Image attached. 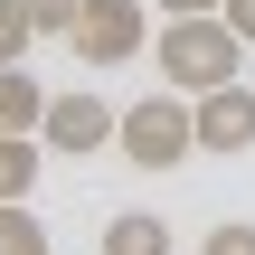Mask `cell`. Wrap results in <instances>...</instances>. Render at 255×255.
<instances>
[{
  "label": "cell",
  "instance_id": "obj_8",
  "mask_svg": "<svg viewBox=\"0 0 255 255\" xmlns=\"http://www.w3.org/2000/svg\"><path fill=\"white\" fill-rule=\"evenodd\" d=\"M38 151H47L38 132H0V199H28L38 189Z\"/></svg>",
  "mask_w": 255,
  "mask_h": 255
},
{
  "label": "cell",
  "instance_id": "obj_5",
  "mask_svg": "<svg viewBox=\"0 0 255 255\" xmlns=\"http://www.w3.org/2000/svg\"><path fill=\"white\" fill-rule=\"evenodd\" d=\"M189 114H199V151H218V161L255 151V85H208V95H189Z\"/></svg>",
  "mask_w": 255,
  "mask_h": 255
},
{
  "label": "cell",
  "instance_id": "obj_3",
  "mask_svg": "<svg viewBox=\"0 0 255 255\" xmlns=\"http://www.w3.org/2000/svg\"><path fill=\"white\" fill-rule=\"evenodd\" d=\"M85 66H123L151 47V0H85L76 9V38H66Z\"/></svg>",
  "mask_w": 255,
  "mask_h": 255
},
{
  "label": "cell",
  "instance_id": "obj_10",
  "mask_svg": "<svg viewBox=\"0 0 255 255\" xmlns=\"http://www.w3.org/2000/svg\"><path fill=\"white\" fill-rule=\"evenodd\" d=\"M28 38H38L28 0H0V66H28Z\"/></svg>",
  "mask_w": 255,
  "mask_h": 255
},
{
  "label": "cell",
  "instance_id": "obj_1",
  "mask_svg": "<svg viewBox=\"0 0 255 255\" xmlns=\"http://www.w3.org/2000/svg\"><path fill=\"white\" fill-rule=\"evenodd\" d=\"M151 57H161V85H180V95H208V85H237V66H246V38H237L218 9H199V19H170V28L151 38Z\"/></svg>",
  "mask_w": 255,
  "mask_h": 255
},
{
  "label": "cell",
  "instance_id": "obj_6",
  "mask_svg": "<svg viewBox=\"0 0 255 255\" xmlns=\"http://www.w3.org/2000/svg\"><path fill=\"white\" fill-rule=\"evenodd\" d=\"M47 123V85L28 66H0V132H38Z\"/></svg>",
  "mask_w": 255,
  "mask_h": 255
},
{
  "label": "cell",
  "instance_id": "obj_11",
  "mask_svg": "<svg viewBox=\"0 0 255 255\" xmlns=\"http://www.w3.org/2000/svg\"><path fill=\"white\" fill-rule=\"evenodd\" d=\"M76 9H85V0H28V19H38V38H76Z\"/></svg>",
  "mask_w": 255,
  "mask_h": 255
},
{
  "label": "cell",
  "instance_id": "obj_7",
  "mask_svg": "<svg viewBox=\"0 0 255 255\" xmlns=\"http://www.w3.org/2000/svg\"><path fill=\"white\" fill-rule=\"evenodd\" d=\"M104 255H170V227L151 208H123V218H104Z\"/></svg>",
  "mask_w": 255,
  "mask_h": 255
},
{
  "label": "cell",
  "instance_id": "obj_12",
  "mask_svg": "<svg viewBox=\"0 0 255 255\" xmlns=\"http://www.w3.org/2000/svg\"><path fill=\"white\" fill-rule=\"evenodd\" d=\"M199 255H255V227H246V218H227V227H208V246H199Z\"/></svg>",
  "mask_w": 255,
  "mask_h": 255
},
{
  "label": "cell",
  "instance_id": "obj_14",
  "mask_svg": "<svg viewBox=\"0 0 255 255\" xmlns=\"http://www.w3.org/2000/svg\"><path fill=\"white\" fill-rule=\"evenodd\" d=\"M161 19H199V9H218V0H151Z\"/></svg>",
  "mask_w": 255,
  "mask_h": 255
},
{
  "label": "cell",
  "instance_id": "obj_13",
  "mask_svg": "<svg viewBox=\"0 0 255 255\" xmlns=\"http://www.w3.org/2000/svg\"><path fill=\"white\" fill-rule=\"evenodd\" d=\"M218 19H227V28H237V38L255 47V0H218Z\"/></svg>",
  "mask_w": 255,
  "mask_h": 255
},
{
  "label": "cell",
  "instance_id": "obj_2",
  "mask_svg": "<svg viewBox=\"0 0 255 255\" xmlns=\"http://www.w3.org/2000/svg\"><path fill=\"white\" fill-rule=\"evenodd\" d=\"M114 151H123L132 170H180V161L199 151V114H189V95H180V85H161V95L123 104V123H114Z\"/></svg>",
  "mask_w": 255,
  "mask_h": 255
},
{
  "label": "cell",
  "instance_id": "obj_4",
  "mask_svg": "<svg viewBox=\"0 0 255 255\" xmlns=\"http://www.w3.org/2000/svg\"><path fill=\"white\" fill-rule=\"evenodd\" d=\"M114 123H123V114H114L104 95H85V85H76V95H47L38 142H47V151H66V161H85V151H104V142H114Z\"/></svg>",
  "mask_w": 255,
  "mask_h": 255
},
{
  "label": "cell",
  "instance_id": "obj_9",
  "mask_svg": "<svg viewBox=\"0 0 255 255\" xmlns=\"http://www.w3.org/2000/svg\"><path fill=\"white\" fill-rule=\"evenodd\" d=\"M0 255H47V227L28 199H0Z\"/></svg>",
  "mask_w": 255,
  "mask_h": 255
}]
</instances>
